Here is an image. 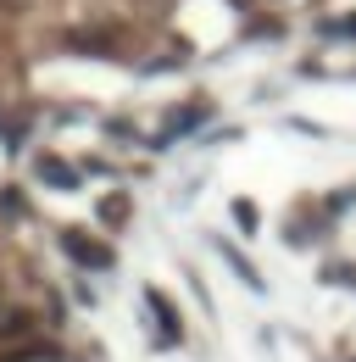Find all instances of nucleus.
I'll return each instance as SVG.
<instances>
[{"instance_id": "obj_3", "label": "nucleus", "mask_w": 356, "mask_h": 362, "mask_svg": "<svg viewBox=\"0 0 356 362\" xmlns=\"http://www.w3.org/2000/svg\"><path fill=\"white\" fill-rule=\"evenodd\" d=\"M100 218H106V223H123V218H129V201H123V195H106V201H100Z\"/></svg>"}, {"instance_id": "obj_1", "label": "nucleus", "mask_w": 356, "mask_h": 362, "mask_svg": "<svg viewBox=\"0 0 356 362\" xmlns=\"http://www.w3.org/2000/svg\"><path fill=\"white\" fill-rule=\"evenodd\" d=\"M61 251H67L78 268H112V251H106V245H95L89 234H78V228H67V234H61Z\"/></svg>"}, {"instance_id": "obj_2", "label": "nucleus", "mask_w": 356, "mask_h": 362, "mask_svg": "<svg viewBox=\"0 0 356 362\" xmlns=\"http://www.w3.org/2000/svg\"><path fill=\"white\" fill-rule=\"evenodd\" d=\"M34 173H40L44 184H56V189H73V184H78V173H73L61 156H40V168H34Z\"/></svg>"}]
</instances>
